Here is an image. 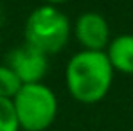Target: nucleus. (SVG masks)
<instances>
[{"mask_svg":"<svg viewBox=\"0 0 133 131\" xmlns=\"http://www.w3.org/2000/svg\"><path fill=\"white\" fill-rule=\"evenodd\" d=\"M45 4H49V5H58V4H63L66 0H43Z\"/></svg>","mask_w":133,"mask_h":131,"instance_id":"nucleus-9","label":"nucleus"},{"mask_svg":"<svg viewBox=\"0 0 133 131\" xmlns=\"http://www.w3.org/2000/svg\"><path fill=\"white\" fill-rule=\"evenodd\" d=\"M113 74L115 72L104 50L81 49L66 61L65 85L76 101L83 104H95L110 92Z\"/></svg>","mask_w":133,"mask_h":131,"instance_id":"nucleus-1","label":"nucleus"},{"mask_svg":"<svg viewBox=\"0 0 133 131\" xmlns=\"http://www.w3.org/2000/svg\"><path fill=\"white\" fill-rule=\"evenodd\" d=\"M113 72L133 75V34L124 32L113 36L108 47L104 49Z\"/></svg>","mask_w":133,"mask_h":131,"instance_id":"nucleus-6","label":"nucleus"},{"mask_svg":"<svg viewBox=\"0 0 133 131\" xmlns=\"http://www.w3.org/2000/svg\"><path fill=\"white\" fill-rule=\"evenodd\" d=\"M0 131H20L13 101L0 97Z\"/></svg>","mask_w":133,"mask_h":131,"instance_id":"nucleus-8","label":"nucleus"},{"mask_svg":"<svg viewBox=\"0 0 133 131\" xmlns=\"http://www.w3.org/2000/svg\"><path fill=\"white\" fill-rule=\"evenodd\" d=\"M20 88H22V81L5 63H2L0 65V97L13 99Z\"/></svg>","mask_w":133,"mask_h":131,"instance_id":"nucleus-7","label":"nucleus"},{"mask_svg":"<svg viewBox=\"0 0 133 131\" xmlns=\"http://www.w3.org/2000/svg\"><path fill=\"white\" fill-rule=\"evenodd\" d=\"M20 131H45L58 115V97L54 90L42 83L22 85L11 99Z\"/></svg>","mask_w":133,"mask_h":131,"instance_id":"nucleus-3","label":"nucleus"},{"mask_svg":"<svg viewBox=\"0 0 133 131\" xmlns=\"http://www.w3.org/2000/svg\"><path fill=\"white\" fill-rule=\"evenodd\" d=\"M72 34V23L58 5L42 4L31 11L23 25L25 43L47 56L63 50Z\"/></svg>","mask_w":133,"mask_h":131,"instance_id":"nucleus-2","label":"nucleus"},{"mask_svg":"<svg viewBox=\"0 0 133 131\" xmlns=\"http://www.w3.org/2000/svg\"><path fill=\"white\" fill-rule=\"evenodd\" d=\"M5 65L16 74L22 85L42 83L49 70V56L31 45L23 43L7 52Z\"/></svg>","mask_w":133,"mask_h":131,"instance_id":"nucleus-4","label":"nucleus"},{"mask_svg":"<svg viewBox=\"0 0 133 131\" xmlns=\"http://www.w3.org/2000/svg\"><path fill=\"white\" fill-rule=\"evenodd\" d=\"M74 36L83 50H104L110 43V23L97 11H85L74 22Z\"/></svg>","mask_w":133,"mask_h":131,"instance_id":"nucleus-5","label":"nucleus"}]
</instances>
